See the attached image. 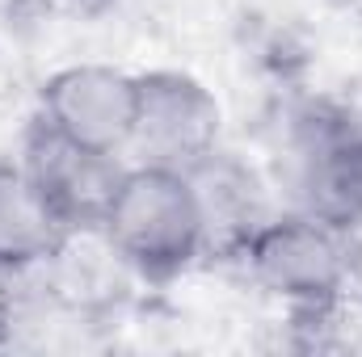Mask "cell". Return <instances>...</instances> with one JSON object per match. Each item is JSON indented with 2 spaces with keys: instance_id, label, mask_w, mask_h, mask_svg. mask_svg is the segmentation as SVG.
Listing matches in <instances>:
<instances>
[{
  "instance_id": "obj_1",
  "label": "cell",
  "mask_w": 362,
  "mask_h": 357,
  "mask_svg": "<svg viewBox=\"0 0 362 357\" xmlns=\"http://www.w3.org/2000/svg\"><path fill=\"white\" fill-rule=\"evenodd\" d=\"M97 236L144 286L185 277L206 257V227L189 173L144 160L127 164Z\"/></svg>"
},
{
  "instance_id": "obj_2",
  "label": "cell",
  "mask_w": 362,
  "mask_h": 357,
  "mask_svg": "<svg viewBox=\"0 0 362 357\" xmlns=\"http://www.w3.org/2000/svg\"><path fill=\"white\" fill-rule=\"evenodd\" d=\"M354 240L303 210H274L236 257L291 324H329L354 290Z\"/></svg>"
},
{
  "instance_id": "obj_3",
  "label": "cell",
  "mask_w": 362,
  "mask_h": 357,
  "mask_svg": "<svg viewBox=\"0 0 362 357\" xmlns=\"http://www.w3.org/2000/svg\"><path fill=\"white\" fill-rule=\"evenodd\" d=\"M282 189L286 210L362 236V131L354 109L308 101L291 114L282 139Z\"/></svg>"
},
{
  "instance_id": "obj_4",
  "label": "cell",
  "mask_w": 362,
  "mask_h": 357,
  "mask_svg": "<svg viewBox=\"0 0 362 357\" xmlns=\"http://www.w3.org/2000/svg\"><path fill=\"white\" fill-rule=\"evenodd\" d=\"M139 118L131 152L144 164L189 173L223 147V105L198 76L177 68L139 72Z\"/></svg>"
},
{
  "instance_id": "obj_5",
  "label": "cell",
  "mask_w": 362,
  "mask_h": 357,
  "mask_svg": "<svg viewBox=\"0 0 362 357\" xmlns=\"http://www.w3.org/2000/svg\"><path fill=\"white\" fill-rule=\"evenodd\" d=\"M135 118L139 80L114 63H68L38 89V122L105 156L131 152Z\"/></svg>"
},
{
  "instance_id": "obj_6",
  "label": "cell",
  "mask_w": 362,
  "mask_h": 357,
  "mask_svg": "<svg viewBox=\"0 0 362 357\" xmlns=\"http://www.w3.org/2000/svg\"><path fill=\"white\" fill-rule=\"evenodd\" d=\"M17 164L68 236H89L101 227L110 198H114L122 169H127L122 156L81 147V143L55 135L51 126H42L38 118L25 131Z\"/></svg>"
},
{
  "instance_id": "obj_7",
  "label": "cell",
  "mask_w": 362,
  "mask_h": 357,
  "mask_svg": "<svg viewBox=\"0 0 362 357\" xmlns=\"http://www.w3.org/2000/svg\"><path fill=\"white\" fill-rule=\"evenodd\" d=\"M202 227H206V257L236 261L245 244L257 236V227L274 214L266 181L253 164H245L236 152H211L202 164L189 169Z\"/></svg>"
},
{
  "instance_id": "obj_8",
  "label": "cell",
  "mask_w": 362,
  "mask_h": 357,
  "mask_svg": "<svg viewBox=\"0 0 362 357\" xmlns=\"http://www.w3.org/2000/svg\"><path fill=\"white\" fill-rule=\"evenodd\" d=\"M72 236L55 223L38 189L17 160H0V261L17 273H34L55 261Z\"/></svg>"
},
{
  "instance_id": "obj_9",
  "label": "cell",
  "mask_w": 362,
  "mask_h": 357,
  "mask_svg": "<svg viewBox=\"0 0 362 357\" xmlns=\"http://www.w3.org/2000/svg\"><path fill=\"white\" fill-rule=\"evenodd\" d=\"M21 277L25 273L0 261V349L13 345V332L21 324Z\"/></svg>"
},
{
  "instance_id": "obj_10",
  "label": "cell",
  "mask_w": 362,
  "mask_h": 357,
  "mask_svg": "<svg viewBox=\"0 0 362 357\" xmlns=\"http://www.w3.org/2000/svg\"><path fill=\"white\" fill-rule=\"evenodd\" d=\"M354 290L362 294V236L354 240Z\"/></svg>"
},
{
  "instance_id": "obj_11",
  "label": "cell",
  "mask_w": 362,
  "mask_h": 357,
  "mask_svg": "<svg viewBox=\"0 0 362 357\" xmlns=\"http://www.w3.org/2000/svg\"><path fill=\"white\" fill-rule=\"evenodd\" d=\"M354 114H358V131H362V105H358V109H354Z\"/></svg>"
}]
</instances>
